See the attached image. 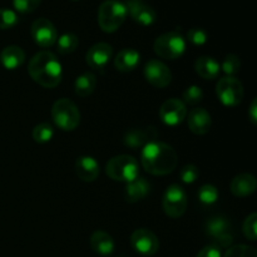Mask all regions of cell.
Instances as JSON below:
<instances>
[{
  "label": "cell",
  "instance_id": "6da1fadb",
  "mask_svg": "<svg viewBox=\"0 0 257 257\" xmlns=\"http://www.w3.org/2000/svg\"><path fill=\"white\" fill-rule=\"evenodd\" d=\"M141 162L146 172L153 176L172 173L178 165V155L175 148L160 141H153L143 147Z\"/></svg>",
  "mask_w": 257,
  "mask_h": 257
},
{
  "label": "cell",
  "instance_id": "7a4b0ae2",
  "mask_svg": "<svg viewBox=\"0 0 257 257\" xmlns=\"http://www.w3.org/2000/svg\"><path fill=\"white\" fill-rule=\"evenodd\" d=\"M30 77L44 88H55L60 84L63 78V68L53 53L42 50L37 53L28 64Z\"/></svg>",
  "mask_w": 257,
  "mask_h": 257
},
{
  "label": "cell",
  "instance_id": "3957f363",
  "mask_svg": "<svg viewBox=\"0 0 257 257\" xmlns=\"http://www.w3.org/2000/svg\"><path fill=\"white\" fill-rule=\"evenodd\" d=\"M127 8L119 0H104L98 9V24L104 33H114L127 18Z\"/></svg>",
  "mask_w": 257,
  "mask_h": 257
},
{
  "label": "cell",
  "instance_id": "277c9868",
  "mask_svg": "<svg viewBox=\"0 0 257 257\" xmlns=\"http://www.w3.org/2000/svg\"><path fill=\"white\" fill-rule=\"evenodd\" d=\"M108 177L118 182H131L140 175V165L137 160L130 155H119L110 158L105 165Z\"/></svg>",
  "mask_w": 257,
  "mask_h": 257
},
{
  "label": "cell",
  "instance_id": "5b68a950",
  "mask_svg": "<svg viewBox=\"0 0 257 257\" xmlns=\"http://www.w3.org/2000/svg\"><path fill=\"white\" fill-rule=\"evenodd\" d=\"M52 118L62 131L77 130L80 123V112L74 102L69 98H60L53 103Z\"/></svg>",
  "mask_w": 257,
  "mask_h": 257
},
{
  "label": "cell",
  "instance_id": "8992f818",
  "mask_svg": "<svg viewBox=\"0 0 257 257\" xmlns=\"http://www.w3.org/2000/svg\"><path fill=\"white\" fill-rule=\"evenodd\" d=\"M153 49L156 54L162 59H178L182 57L186 50V39L178 32L165 33L155 40Z\"/></svg>",
  "mask_w": 257,
  "mask_h": 257
},
{
  "label": "cell",
  "instance_id": "52a82bcc",
  "mask_svg": "<svg viewBox=\"0 0 257 257\" xmlns=\"http://www.w3.org/2000/svg\"><path fill=\"white\" fill-rule=\"evenodd\" d=\"M188 200L185 190L180 185H171L165 191L162 207L166 215L171 218H180L187 210Z\"/></svg>",
  "mask_w": 257,
  "mask_h": 257
},
{
  "label": "cell",
  "instance_id": "ba28073f",
  "mask_svg": "<svg viewBox=\"0 0 257 257\" xmlns=\"http://www.w3.org/2000/svg\"><path fill=\"white\" fill-rule=\"evenodd\" d=\"M216 94L226 107H236L243 99V85L237 78H221L216 84Z\"/></svg>",
  "mask_w": 257,
  "mask_h": 257
},
{
  "label": "cell",
  "instance_id": "9c48e42d",
  "mask_svg": "<svg viewBox=\"0 0 257 257\" xmlns=\"http://www.w3.org/2000/svg\"><path fill=\"white\" fill-rule=\"evenodd\" d=\"M143 74L151 85L160 89L168 87L172 82V73L170 68L157 59H151L146 63Z\"/></svg>",
  "mask_w": 257,
  "mask_h": 257
},
{
  "label": "cell",
  "instance_id": "30bf717a",
  "mask_svg": "<svg viewBox=\"0 0 257 257\" xmlns=\"http://www.w3.org/2000/svg\"><path fill=\"white\" fill-rule=\"evenodd\" d=\"M33 40L42 48H50L57 43L58 32L52 22L47 18H38L30 28Z\"/></svg>",
  "mask_w": 257,
  "mask_h": 257
},
{
  "label": "cell",
  "instance_id": "8fae6325",
  "mask_svg": "<svg viewBox=\"0 0 257 257\" xmlns=\"http://www.w3.org/2000/svg\"><path fill=\"white\" fill-rule=\"evenodd\" d=\"M131 245L142 256H153L160 250V240L147 228H138L131 235Z\"/></svg>",
  "mask_w": 257,
  "mask_h": 257
},
{
  "label": "cell",
  "instance_id": "7c38bea8",
  "mask_svg": "<svg viewBox=\"0 0 257 257\" xmlns=\"http://www.w3.org/2000/svg\"><path fill=\"white\" fill-rule=\"evenodd\" d=\"M127 14L131 15L137 24L142 27H151L157 20V13L145 0H127L124 3Z\"/></svg>",
  "mask_w": 257,
  "mask_h": 257
},
{
  "label": "cell",
  "instance_id": "4fadbf2b",
  "mask_svg": "<svg viewBox=\"0 0 257 257\" xmlns=\"http://www.w3.org/2000/svg\"><path fill=\"white\" fill-rule=\"evenodd\" d=\"M187 109L186 104L177 98H170L160 108V117L165 124L175 127L181 124L186 119Z\"/></svg>",
  "mask_w": 257,
  "mask_h": 257
},
{
  "label": "cell",
  "instance_id": "5bb4252c",
  "mask_svg": "<svg viewBox=\"0 0 257 257\" xmlns=\"http://www.w3.org/2000/svg\"><path fill=\"white\" fill-rule=\"evenodd\" d=\"M113 57V48L108 43H97L92 45L85 54V62L92 69L102 70Z\"/></svg>",
  "mask_w": 257,
  "mask_h": 257
},
{
  "label": "cell",
  "instance_id": "9a60e30c",
  "mask_svg": "<svg viewBox=\"0 0 257 257\" xmlns=\"http://www.w3.org/2000/svg\"><path fill=\"white\" fill-rule=\"evenodd\" d=\"M158 132L153 127L147 128H133L125 132L124 145L130 148L145 147L147 143L157 141Z\"/></svg>",
  "mask_w": 257,
  "mask_h": 257
},
{
  "label": "cell",
  "instance_id": "2e32d148",
  "mask_svg": "<svg viewBox=\"0 0 257 257\" xmlns=\"http://www.w3.org/2000/svg\"><path fill=\"white\" fill-rule=\"evenodd\" d=\"M187 123L191 132L197 136H203L210 132L212 119H211V114L205 108H195L188 114Z\"/></svg>",
  "mask_w": 257,
  "mask_h": 257
},
{
  "label": "cell",
  "instance_id": "e0dca14e",
  "mask_svg": "<svg viewBox=\"0 0 257 257\" xmlns=\"http://www.w3.org/2000/svg\"><path fill=\"white\" fill-rule=\"evenodd\" d=\"M256 188L257 181L251 173H240L235 176L230 185L231 193L236 197H247L255 192Z\"/></svg>",
  "mask_w": 257,
  "mask_h": 257
},
{
  "label": "cell",
  "instance_id": "ac0fdd59",
  "mask_svg": "<svg viewBox=\"0 0 257 257\" xmlns=\"http://www.w3.org/2000/svg\"><path fill=\"white\" fill-rule=\"evenodd\" d=\"M75 173L84 182H93L99 176V165L90 156H82L75 161Z\"/></svg>",
  "mask_w": 257,
  "mask_h": 257
},
{
  "label": "cell",
  "instance_id": "d6986e66",
  "mask_svg": "<svg viewBox=\"0 0 257 257\" xmlns=\"http://www.w3.org/2000/svg\"><path fill=\"white\" fill-rule=\"evenodd\" d=\"M151 192V183L142 177H137L136 180L127 183L124 190V198L127 202L136 203L147 197Z\"/></svg>",
  "mask_w": 257,
  "mask_h": 257
},
{
  "label": "cell",
  "instance_id": "ffe728a7",
  "mask_svg": "<svg viewBox=\"0 0 257 257\" xmlns=\"http://www.w3.org/2000/svg\"><path fill=\"white\" fill-rule=\"evenodd\" d=\"M90 247L94 252L100 256H109L114 251V240L112 236L105 231H95L89 238Z\"/></svg>",
  "mask_w": 257,
  "mask_h": 257
},
{
  "label": "cell",
  "instance_id": "44dd1931",
  "mask_svg": "<svg viewBox=\"0 0 257 257\" xmlns=\"http://www.w3.org/2000/svg\"><path fill=\"white\" fill-rule=\"evenodd\" d=\"M0 62L5 69L14 70L22 67L25 62V52L18 45L5 47L0 53Z\"/></svg>",
  "mask_w": 257,
  "mask_h": 257
},
{
  "label": "cell",
  "instance_id": "7402d4cb",
  "mask_svg": "<svg viewBox=\"0 0 257 257\" xmlns=\"http://www.w3.org/2000/svg\"><path fill=\"white\" fill-rule=\"evenodd\" d=\"M141 62V54L133 48L122 49L114 58V67L122 73L132 72Z\"/></svg>",
  "mask_w": 257,
  "mask_h": 257
},
{
  "label": "cell",
  "instance_id": "603a6c76",
  "mask_svg": "<svg viewBox=\"0 0 257 257\" xmlns=\"http://www.w3.org/2000/svg\"><path fill=\"white\" fill-rule=\"evenodd\" d=\"M195 70L202 79L212 80L218 77L221 72V65L215 58L202 55L195 62Z\"/></svg>",
  "mask_w": 257,
  "mask_h": 257
},
{
  "label": "cell",
  "instance_id": "cb8c5ba5",
  "mask_svg": "<svg viewBox=\"0 0 257 257\" xmlns=\"http://www.w3.org/2000/svg\"><path fill=\"white\" fill-rule=\"evenodd\" d=\"M97 87V78L93 73L85 72L80 74L74 82V92L79 97L84 98L92 94Z\"/></svg>",
  "mask_w": 257,
  "mask_h": 257
},
{
  "label": "cell",
  "instance_id": "d4e9b609",
  "mask_svg": "<svg viewBox=\"0 0 257 257\" xmlns=\"http://www.w3.org/2000/svg\"><path fill=\"white\" fill-rule=\"evenodd\" d=\"M231 225L225 217H212L207 221L206 223V233H207L210 237H212L213 240L221 237L223 235H227L230 232Z\"/></svg>",
  "mask_w": 257,
  "mask_h": 257
},
{
  "label": "cell",
  "instance_id": "484cf974",
  "mask_svg": "<svg viewBox=\"0 0 257 257\" xmlns=\"http://www.w3.org/2000/svg\"><path fill=\"white\" fill-rule=\"evenodd\" d=\"M79 45V39L73 33H65L57 39V49L60 54H72Z\"/></svg>",
  "mask_w": 257,
  "mask_h": 257
},
{
  "label": "cell",
  "instance_id": "4316f807",
  "mask_svg": "<svg viewBox=\"0 0 257 257\" xmlns=\"http://www.w3.org/2000/svg\"><path fill=\"white\" fill-rule=\"evenodd\" d=\"M54 136V130H53L52 125L47 122L39 123L38 125H35L34 130H33V140L38 143H47Z\"/></svg>",
  "mask_w": 257,
  "mask_h": 257
},
{
  "label": "cell",
  "instance_id": "83f0119b",
  "mask_svg": "<svg viewBox=\"0 0 257 257\" xmlns=\"http://www.w3.org/2000/svg\"><path fill=\"white\" fill-rule=\"evenodd\" d=\"M197 196L201 203L210 206L218 200V190L213 185H203L198 190Z\"/></svg>",
  "mask_w": 257,
  "mask_h": 257
},
{
  "label": "cell",
  "instance_id": "f1b7e54d",
  "mask_svg": "<svg viewBox=\"0 0 257 257\" xmlns=\"http://www.w3.org/2000/svg\"><path fill=\"white\" fill-rule=\"evenodd\" d=\"M241 68V60L237 55L235 54H227L223 59L222 65H221V69L225 73L227 77H233L235 74H237L240 72Z\"/></svg>",
  "mask_w": 257,
  "mask_h": 257
},
{
  "label": "cell",
  "instance_id": "f546056e",
  "mask_svg": "<svg viewBox=\"0 0 257 257\" xmlns=\"http://www.w3.org/2000/svg\"><path fill=\"white\" fill-rule=\"evenodd\" d=\"M223 257H257V251L252 246L235 245L227 248Z\"/></svg>",
  "mask_w": 257,
  "mask_h": 257
},
{
  "label": "cell",
  "instance_id": "4dcf8cb0",
  "mask_svg": "<svg viewBox=\"0 0 257 257\" xmlns=\"http://www.w3.org/2000/svg\"><path fill=\"white\" fill-rule=\"evenodd\" d=\"M182 102L188 105H196L203 99V92L198 85H191L183 92Z\"/></svg>",
  "mask_w": 257,
  "mask_h": 257
},
{
  "label": "cell",
  "instance_id": "1f68e13d",
  "mask_svg": "<svg viewBox=\"0 0 257 257\" xmlns=\"http://www.w3.org/2000/svg\"><path fill=\"white\" fill-rule=\"evenodd\" d=\"M19 22L17 13L12 9H0V29H10Z\"/></svg>",
  "mask_w": 257,
  "mask_h": 257
},
{
  "label": "cell",
  "instance_id": "d6a6232c",
  "mask_svg": "<svg viewBox=\"0 0 257 257\" xmlns=\"http://www.w3.org/2000/svg\"><path fill=\"white\" fill-rule=\"evenodd\" d=\"M243 235L247 237V240L256 241L257 238V213L253 212L247 216L242 226Z\"/></svg>",
  "mask_w": 257,
  "mask_h": 257
},
{
  "label": "cell",
  "instance_id": "836d02e7",
  "mask_svg": "<svg viewBox=\"0 0 257 257\" xmlns=\"http://www.w3.org/2000/svg\"><path fill=\"white\" fill-rule=\"evenodd\" d=\"M42 0H13V7L20 14H30L39 8Z\"/></svg>",
  "mask_w": 257,
  "mask_h": 257
},
{
  "label": "cell",
  "instance_id": "e575fe53",
  "mask_svg": "<svg viewBox=\"0 0 257 257\" xmlns=\"http://www.w3.org/2000/svg\"><path fill=\"white\" fill-rule=\"evenodd\" d=\"M187 40L193 45H203L207 43L208 34L201 28H192L187 32Z\"/></svg>",
  "mask_w": 257,
  "mask_h": 257
},
{
  "label": "cell",
  "instance_id": "d590c367",
  "mask_svg": "<svg viewBox=\"0 0 257 257\" xmlns=\"http://www.w3.org/2000/svg\"><path fill=\"white\" fill-rule=\"evenodd\" d=\"M198 175H200V172H198V168L195 165H187L181 170V180H182L183 183H187V185L195 182L198 178Z\"/></svg>",
  "mask_w": 257,
  "mask_h": 257
},
{
  "label": "cell",
  "instance_id": "8d00e7d4",
  "mask_svg": "<svg viewBox=\"0 0 257 257\" xmlns=\"http://www.w3.org/2000/svg\"><path fill=\"white\" fill-rule=\"evenodd\" d=\"M196 257H222V253H221L220 247L211 243V245L205 246Z\"/></svg>",
  "mask_w": 257,
  "mask_h": 257
},
{
  "label": "cell",
  "instance_id": "74e56055",
  "mask_svg": "<svg viewBox=\"0 0 257 257\" xmlns=\"http://www.w3.org/2000/svg\"><path fill=\"white\" fill-rule=\"evenodd\" d=\"M248 118L252 122V124H256L257 123V100L256 98L251 102L250 109H248Z\"/></svg>",
  "mask_w": 257,
  "mask_h": 257
},
{
  "label": "cell",
  "instance_id": "f35d334b",
  "mask_svg": "<svg viewBox=\"0 0 257 257\" xmlns=\"http://www.w3.org/2000/svg\"><path fill=\"white\" fill-rule=\"evenodd\" d=\"M74 2H78V0H74Z\"/></svg>",
  "mask_w": 257,
  "mask_h": 257
}]
</instances>
